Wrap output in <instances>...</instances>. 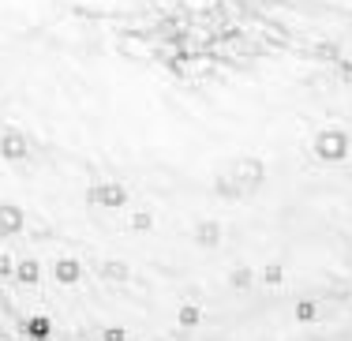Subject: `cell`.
<instances>
[{"instance_id":"cell-1","label":"cell","mask_w":352,"mask_h":341,"mask_svg":"<svg viewBox=\"0 0 352 341\" xmlns=\"http://www.w3.org/2000/svg\"><path fill=\"white\" fill-rule=\"evenodd\" d=\"M27 330H30V338H34V341H45L49 330H53V322H49L45 315H34V319L27 322Z\"/></svg>"},{"instance_id":"cell-2","label":"cell","mask_w":352,"mask_h":341,"mask_svg":"<svg viewBox=\"0 0 352 341\" xmlns=\"http://www.w3.org/2000/svg\"><path fill=\"white\" fill-rule=\"evenodd\" d=\"M56 278L68 281V285H72V281L79 278V263H60V266H56Z\"/></svg>"},{"instance_id":"cell-3","label":"cell","mask_w":352,"mask_h":341,"mask_svg":"<svg viewBox=\"0 0 352 341\" xmlns=\"http://www.w3.org/2000/svg\"><path fill=\"white\" fill-rule=\"evenodd\" d=\"M19 281H38V266L34 263H23L19 266Z\"/></svg>"},{"instance_id":"cell-4","label":"cell","mask_w":352,"mask_h":341,"mask_svg":"<svg viewBox=\"0 0 352 341\" xmlns=\"http://www.w3.org/2000/svg\"><path fill=\"white\" fill-rule=\"evenodd\" d=\"M180 319L188 322V327H195V322H199V311H195V307H184V311H180Z\"/></svg>"},{"instance_id":"cell-5","label":"cell","mask_w":352,"mask_h":341,"mask_svg":"<svg viewBox=\"0 0 352 341\" xmlns=\"http://www.w3.org/2000/svg\"><path fill=\"white\" fill-rule=\"evenodd\" d=\"M102 341H124V330H105V334H102Z\"/></svg>"},{"instance_id":"cell-6","label":"cell","mask_w":352,"mask_h":341,"mask_svg":"<svg viewBox=\"0 0 352 341\" xmlns=\"http://www.w3.org/2000/svg\"><path fill=\"white\" fill-rule=\"evenodd\" d=\"M300 319H304V322L315 319V307H311V304H300Z\"/></svg>"}]
</instances>
